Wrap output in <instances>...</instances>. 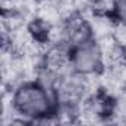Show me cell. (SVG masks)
<instances>
[{
	"label": "cell",
	"instance_id": "6da1fadb",
	"mask_svg": "<svg viewBox=\"0 0 126 126\" xmlns=\"http://www.w3.org/2000/svg\"><path fill=\"white\" fill-rule=\"evenodd\" d=\"M11 108L24 123L49 122L58 116L56 92L42 80H25L11 94Z\"/></svg>",
	"mask_w": 126,
	"mask_h": 126
},
{
	"label": "cell",
	"instance_id": "5b68a950",
	"mask_svg": "<svg viewBox=\"0 0 126 126\" xmlns=\"http://www.w3.org/2000/svg\"><path fill=\"white\" fill-rule=\"evenodd\" d=\"M94 2H96V0H94Z\"/></svg>",
	"mask_w": 126,
	"mask_h": 126
},
{
	"label": "cell",
	"instance_id": "7a4b0ae2",
	"mask_svg": "<svg viewBox=\"0 0 126 126\" xmlns=\"http://www.w3.org/2000/svg\"><path fill=\"white\" fill-rule=\"evenodd\" d=\"M65 64L76 77L95 76L104 70V50L91 34L68 43Z\"/></svg>",
	"mask_w": 126,
	"mask_h": 126
},
{
	"label": "cell",
	"instance_id": "3957f363",
	"mask_svg": "<svg viewBox=\"0 0 126 126\" xmlns=\"http://www.w3.org/2000/svg\"><path fill=\"white\" fill-rule=\"evenodd\" d=\"M30 34L34 39L40 40V42H43L46 39L49 40V36H50V25H49V22H46L43 19H34L31 22V25H30Z\"/></svg>",
	"mask_w": 126,
	"mask_h": 126
},
{
	"label": "cell",
	"instance_id": "277c9868",
	"mask_svg": "<svg viewBox=\"0 0 126 126\" xmlns=\"http://www.w3.org/2000/svg\"><path fill=\"white\" fill-rule=\"evenodd\" d=\"M110 15L119 25L126 27V0H111Z\"/></svg>",
	"mask_w": 126,
	"mask_h": 126
}]
</instances>
